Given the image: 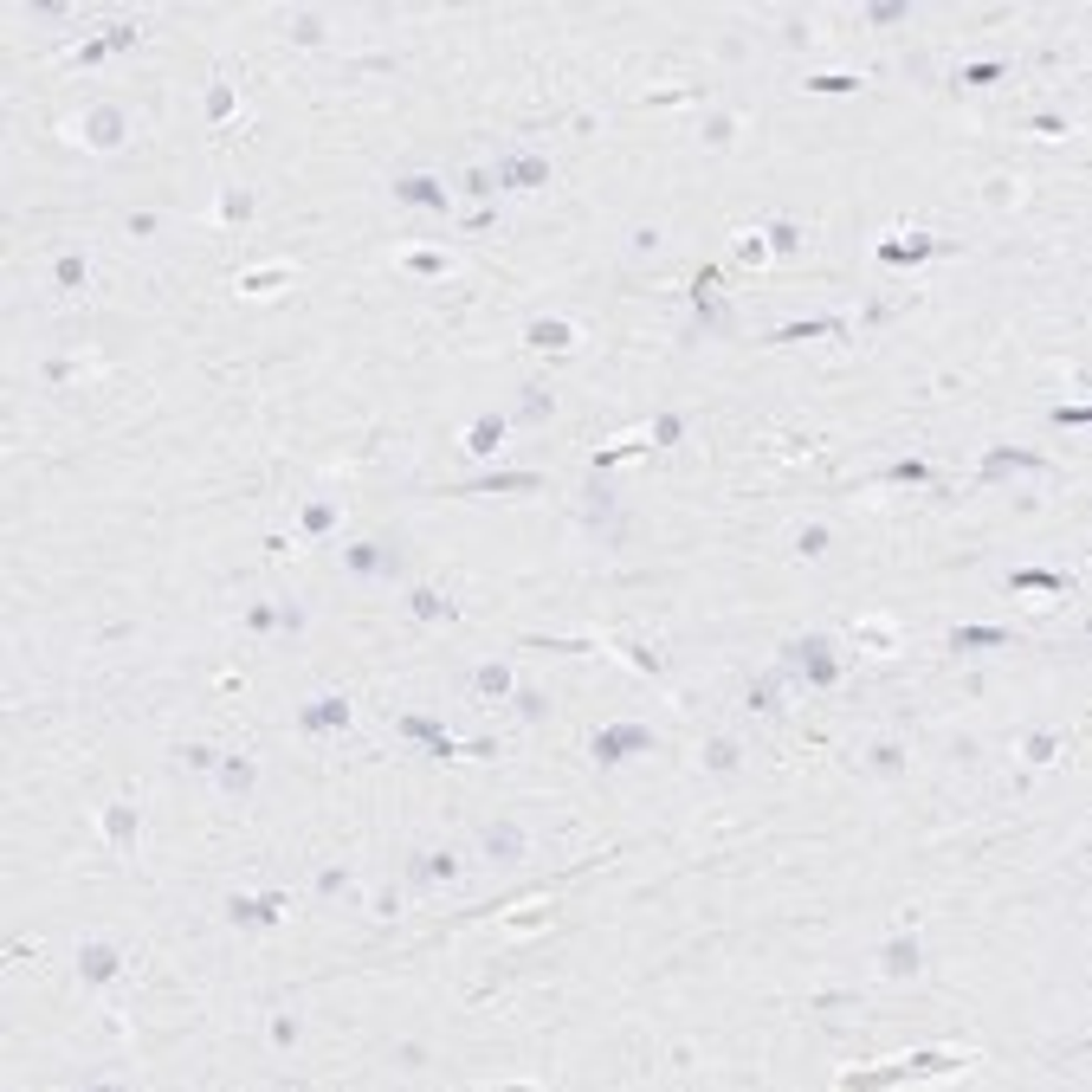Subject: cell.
I'll return each mask as SVG.
<instances>
[{
	"label": "cell",
	"mask_w": 1092,
	"mask_h": 1092,
	"mask_svg": "<svg viewBox=\"0 0 1092 1092\" xmlns=\"http://www.w3.org/2000/svg\"><path fill=\"white\" fill-rule=\"evenodd\" d=\"M782 653H788V666H796L808 686H834V679H840V660H834V646L821 634H814V640H788Z\"/></svg>",
	"instance_id": "6da1fadb"
},
{
	"label": "cell",
	"mask_w": 1092,
	"mask_h": 1092,
	"mask_svg": "<svg viewBox=\"0 0 1092 1092\" xmlns=\"http://www.w3.org/2000/svg\"><path fill=\"white\" fill-rule=\"evenodd\" d=\"M543 181H550V162H543L537 149L498 155V188H543Z\"/></svg>",
	"instance_id": "7a4b0ae2"
},
{
	"label": "cell",
	"mask_w": 1092,
	"mask_h": 1092,
	"mask_svg": "<svg viewBox=\"0 0 1092 1092\" xmlns=\"http://www.w3.org/2000/svg\"><path fill=\"white\" fill-rule=\"evenodd\" d=\"M640 750H653V730H646V724H608L602 737H595V756H602V763L640 756Z\"/></svg>",
	"instance_id": "3957f363"
},
{
	"label": "cell",
	"mask_w": 1092,
	"mask_h": 1092,
	"mask_svg": "<svg viewBox=\"0 0 1092 1092\" xmlns=\"http://www.w3.org/2000/svg\"><path fill=\"white\" fill-rule=\"evenodd\" d=\"M297 730H311V737H323V730H349V698H337V692L311 698L304 712H297Z\"/></svg>",
	"instance_id": "277c9868"
},
{
	"label": "cell",
	"mask_w": 1092,
	"mask_h": 1092,
	"mask_svg": "<svg viewBox=\"0 0 1092 1092\" xmlns=\"http://www.w3.org/2000/svg\"><path fill=\"white\" fill-rule=\"evenodd\" d=\"M692 304H698V323H704V330H730V311H724V297H718V271H712V265L698 271Z\"/></svg>",
	"instance_id": "5b68a950"
},
{
	"label": "cell",
	"mask_w": 1092,
	"mask_h": 1092,
	"mask_svg": "<svg viewBox=\"0 0 1092 1092\" xmlns=\"http://www.w3.org/2000/svg\"><path fill=\"white\" fill-rule=\"evenodd\" d=\"M343 563H349V576H395L401 569V556L388 543H356V550H343Z\"/></svg>",
	"instance_id": "8992f818"
},
{
	"label": "cell",
	"mask_w": 1092,
	"mask_h": 1092,
	"mask_svg": "<svg viewBox=\"0 0 1092 1092\" xmlns=\"http://www.w3.org/2000/svg\"><path fill=\"white\" fill-rule=\"evenodd\" d=\"M227 918H233V924H279V918H285V898H279V892H265V898H239V892H233V898H227Z\"/></svg>",
	"instance_id": "52a82bcc"
},
{
	"label": "cell",
	"mask_w": 1092,
	"mask_h": 1092,
	"mask_svg": "<svg viewBox=\"0 0 1092 1092\" xmlns=\"http://www.w3.org/2000/svg\"><path fill=\"white\" fill-rule=\"evenodd\" d=\"M395 201L427 207V213H446V188L433 181V175H407V181H395Z\"/></svg>",
	"instance_id": "ba28073f"
},
{
	"label": "cell",
	"mask_w": 1092,
	"mask_h": 1092,
	"mask_svg": "<svg viewBox=\"0 0 1092 1092\" xmlns=\"http://www.w3.org/2000/svg\"><path fill=\"white\" fill-rule=\"evenodd\" d=\"M117 970H123V957H117L111 944H78V976H85V982H111Z\"/></svg>",
	"instance_id": "9c48e42d"
},
{
	"label": "cell",
	"mask_w": 1092,
	"mask_h": 1092,
	"mask_svg": "<svg viewBox=\"0 0 1092 1092\" xmlns=\"http://www.w3.org/2000/svg\"><path fill=\"white\" fill-rule=\"evenodd\" d=\"M85 136H91V149H117V143H123V111H111V104H104V111H91V117H85Z\"/></svg>",
	"instance_id": "30bf717a"
},
{
	"label": "cell",
	"mask_w": 1092,
	"mask_h": 1092,
	"mask_svg": "<svg viewBox=\"0 0 1092 1092\" xmlns=\"http://www.w3.org/2000/svg\"><path fill=\"white\" fill-rule=\"evenodd\" d=\"M1002 472H1047V459H1041V453H1008V446H1002V453L982 459V479H1002Z\"/></svg>",
	"instance_id": "8fae6325"
},
{
	"label": "cell",
	"mask_w": 1092,
	"mask_h": 1092,
	"mask_svg": "<svg viewBox=\"0 0 1092 1092\" xmlns=\"http://www.w3.org/2000/svg\"><path fill=\"white\" fill-rule=\"evenodd\" d=\"M485 854H491V860H524V828L491 821V828H485Z\"/></svg>",
	"instance_id": "7c38bea8"
},
{
	"label": "cell",
	"mask_w": 1092,
	"mask_h": 1092,
	"mask_svg": "<svg viewBox=\"0 0 1092 1092\" xmlns=\"http://www.w3.org/2000/svg\"><path fill=\"white\" fill-rule=\"evenodd\" d=\"M401 730H407V737H421V744H433V756H459V744H453V737L433 724V718H421V712H407Z\"/></svg>",
	"instance_id": "4fadbf2b"
},
{
	"label": "cell",
	"mask_w": 1092,
	"mask_h": 1092,
	"mask_svg": "<svg viewBox=\"0 0 1092 1092\" xmlns=\"http://www.w3.org/2000/svg\"><path fill=\"white\" fill-rule=\"evenodd\" d=\"M504 446V414H479L466 427V453H498Z\"/></svg>",
	"instance_id": "5bb4252c"
},
{
	"label": "cell",
	"mask_w": 1092,
	"mask_h": 1092,
	"mask_svg": "<svg viewBox=\"0 0 1092 1092\" xmlns=\"http://www.w3.org/2000/svg\"><path fill=\"white\" fill-rule=\"evenodd\" d=\"M569 343H576V330H569L563 317H537L530 323V349H569Z\"/></svg>",
	"instance_id": "9a60e30c"
},
{
	"label": "cell",
	"mask_w": 1092,
	"mask_h": 1092,
	"mask_svg": "<svg viewBox=\"0 0 1092 1092\" xmlns=\"http://www.w3.org/2000/svg\"><path fill=\"white\" fill-rule=\"evenodd\" d=\"M950 646H957V653H976V646H1008V627H957V634H950Z\"/></svg>",
	"instance_id": "2e32d148"
},
{
	"label": "cell",
	"mask_w": 1092,
	"mask_h": 1092,
	"mask_svg": "<svg viewBox=\"0 0 1092 1092\" xmlns=\"http://www.w3.org/2000/svg\"><path fill=\"white\" fill-rule=\"evenodd\" d=\"M104 834H111L117 847H129V840H136V808L129 802H111V808H104Z\"/></svg>",
	"instance_id": "e0dca14e"
},
{
	"label": "cell",
	"mask_w": 1092,
	"mask_h": 1092,
	"mask_svg": "<svg viewBox=\"0 0 1092 1092\" xmlns=\"http://www.w3.org/2000/svg\"><path fill=\"white\" fill-rule=\"evenodd\" d=\"M886 976H918V938H892L886 944Z\"/></svg>",
	"instance_id": "ac0fdd59"
},
{
	"label": "cell",
	"mask_w": 1092,
	"mask_h": 1092,
	"mask_svg": "<svg viewBox=\"0 0 1092 1092\" xmlns=\"http://www.w3.org/2000/svg\"><path fill=\"white\" fill-rule=\"evenodd\" d=\"M459 872V860L453 854H421V866H414V886H440V879H453Z\"/></svg>",
	"instance_id": "d6986e66"
},
{
	"label": "cell",
	"mask_w": 1092,
	"mask_h": 1092,
	"mask_svg": "<svg viewBox=\"0 0 1092 1092\" xmlns=\"http://www.w3.org/2000/svg\"><path fill=\"white\" fill-rule=\"evenodd\" d=\"M924 253H938V239H924V233H912V246H898V239L879 246V259H886V265H905V259H924Z\"/></svg>",
	"instance_id": "ffe728a7"
},
{
	"label": "cell",
	"mask_w": 1092,
	"mask_h": 1092,
	"mask_svg": "<svg viewBox=\"0 0 1092 1092\" xmlns=\"http://www.w3.org/2000/svg\"><path fill=\"white\" fill-rule=\"evenodd\" d=\"M543 479L537 472H491V479H479V485H466V491H537Z\"/></svg>",
	"instance_id": "44dd1931"
},
{
	"label": "cell",
	"mask_w": 1092,
	"mask_h": 1092,
	"mask_svg": "<svg viewBox=\"0 0 1092 1092\" xmlns=\"http://www.w3.org/2000/svg\"><path fill=\"white\" fill-rule=\"evenodd\" d=\"M407 608H414L421 621H453V602H446V595H433V588H414V595H407Z\"/></svg>",
	"instance_id": "7402d4cb"
},
{
	"label": "cell",
	"mask_w": 1092,
	"mask_h": 1092,
	"mask_svg": "<svg viewBox=\"0 0 1092 1092\" xmlns=\"http://www.w3.org/2000/svg\"><path fill=\"white\" fill-rule=\"evenodd\" d=\"M253 776H259V770H253L246 756H227V763H221V788H227V796H246V788H253Z\"/></svg>",
	"instance_id": "603a6c76"
},
{
	"label": "cell",
	"mask_w": 1092,
	"mask_h": 1092,
	"mask_svg": "<svg viewBox=\"0 0 1092 1092\" xmlns=\"http://www.w3.org/2000/svg\"><path fill=\"white\" fill-rule=\"evenodd\" d=\"M808 91L814 97H847V91H860V78L854 71H821V78H808Z\"/></svg>",
	"instance_id": "cb8c5ba5"
},
{
	"label": "cell",
	"mask_w": 1092,
	"mask_h": 1092,
	"mask_svg": "<svg viewBox=\"0 0 1092 1092\" xmlns=\"http://www.w3.org/2000/svg\"><path fill=\"white\" fill-rule=\"evenodd\" d=\"M1015 588H1047V595H1067L1073 582L1054 576V569H1015Z\"/></svg>",
	"instance_id": "d4e9b609"
},
{
	"label": "cell",
	"mask_w": 1092,
	"mask_h": 1092,
	"mask_svg": "<svg viewBox=\"0 0 1092 1092\" xmlns=\"http://www.w3.org/2000/svg\"><path fill=\"white\" fill-rule=\"evenodd\" d=\"M828 330H847V323H834V317H814V323H788V330H776V343H808V337H828Z\"/></svg>",
	"instance_id": "484cf974"
},
{
	"label": "cell",
	"mask_w": 1092,
	"mask_h": 1092,
	"mask_svg": "<svg viewBox=\"0 0 1092 1092\" xmlns=\"http://www.w3.org/2000/svg\"><path fill=\"white\" fill-rule=\"evenodd\" d=\"M52 279H59V291H78V285H85V259H78V253H65L59 265H52Z\"/></svg>",
	"instance_id": "4316f807"
},
{
	"label": "cell",
	"mask_w": 1092,
	"mask_h": 1092,
	"mask_svg": "<svg viewBox=\"0 0 1092 1092\" xmlns=\"http://www.w3.org/2000/svg\"><path fill=\"white\" fill-rule=\"evenodd\" d=\"M472 686H479L485 698H504V692H511V672H504V666H479V679H472Z\"/></svg>",
	"instance_id": "83f0119b"
},
{
	"label": "cell",
	"mask_w": 1092,
	"mask_h": 1092,
	"mask_svg": "<svg viewBox=\"0 0 1092 1092\" xmlns=\"http://www.w3.org/2000/svg\"><path fill=\"white\" fill-rule=\"evenodd\" d=\"M886 479H892V485H924V479H931V466H924V459H898V466H886Z\"/></svg>",
	"instance_id": "f1b7e54d"
},
{
	"label": "cell",
	"mask_w": 1092,
	"mask_h": 1092,
	"mask_svg": "<svg viewBox=\"0 0 1092 1092\" xmlns=\"http://www.w3.org/2000/svg\"><path fill=\"white\" fill-rule=\"evenodd\" d=\"M285 279H291L285 265H265V271H246V279H239V291H271V285H285Z\"/></svg>",
	"instance_id": "f546056e"
},
{
	"label": "cell",
	"mask_w": 1092,
	"mask_h": 1092,
	"mask_svg": "<svg viewBox=\"0 0 1092 1092\" xmlns=\"http://www.w3.org/2000/svg\"><path fill=\"white\" fill-rule=\"evenodd\" d=\"M291 39H297V46H323V20H317V13H297V20H291Z\"/></svg>",
	"instance_id": "4dcf8cb0"
},
{
	"label": "cell",
	"mask_w": 1092,
	"mask_h": 1092,
	"mask_svg": "<svg viewBox=\"0 0 1092 1092\" xmlns=\"http://www.w3.org/2000/svg\"><path fill=\"white\" fill-rule=\"evenodd\" d=\"M136 39H143V26H136V20H123V26H111V33H104V52H129Z\"/></svg>",
	"instance_id": "1f68e13d"
},
{
	"label": "cell",
	"mask_w": 1092,
	"mask_h": 1092,
	"mask_svg": "<svg viewBox=\"0 0 1092 1092\" xmlns=\"http://www.w3.org/2000/svg\"><path fill=\"white\" fill-rule=\"evenodd\" d=\"M737 259H744V265H763V259H770V239H763V233H744V239H737Z\"/></svg>",
	"instance_id": "d6a6232c"
},
{
	"label": "cell",
	"mask_w": 1092,
	"mask_h": 1092,
	"mask_svg": "<svg viewBox=\"0 0 1092 1092\" xmlns=\"http://www.w3.org/2000/svg\"><path fill=\"white\" fill-rule=\"evenodd\" d=\"M872 770H879V776H898V770H905V750H898V744H879V750H872Z\"/></svg>",
	"instance_id": "836d02e7"
},
{
	"label": "cell",
	"mask_w": 1092,
	"mask_h": 1092,
	"mask_svg": "<svg viewBox=\"0 0 1092 1092\" xmlns=\"http://www.w3.org/2000/svg\"><path fill=\"white\" fill-rule=\"evenodd\" d=\"M704 763H712L718 776H730V770H737V744H724V737H718V744L704 750Z\"/></svg>",
	"instance_id": "e575fe53"
},
{
	"label": "cell",
	"mask_w": 1092,
	"mask_h": 1092,
	"mask_svg": "<svg viewBox=\"0 0 1092 1092\" xmlns=\"http://www.w3.org/2000/svg\"><path fill=\"white\" fill-rule=\"evenodd\" d=\"M796 550H802V556H821V550H828V524H808V530L796 537Z\"/></svg>",
	"instance_id": "d590c367"
},
{
	"label": "cell",
	"mask_w": 1092,
	"mask_h": 1092,
	"mask_svg": "<svg viewBox=\"0 0 1092 1092\" xmlns=\"http://www.w3.org/2000/svg\"><path fill=\"white\" fill-rule=\"evenodd\" d=\"M634 453H646V446H640V440H621V446H602V453H595V472H602V466H614V459H634Z\"/></svg>",
	"instance_id": "8d00e7d4"
},
{
	"label": "cell",
	"mask_w": 1092,
	"mask_h": 1092,
	"mask_svg": "<svg viewBox=\"0 0 1092 1092\" xmlns=\"http://www.w3.org/2000/svg\"><path fill=\"white\" fill-rule=\"evenodd\" d=\"M246 213H253V195H239V188L221 195V221H246Z\"/></svg>",
	"instance_id": "74e56055"
},
{
	"label": "cell",
	"mask_w": 1092,
	"mask_h": 1092,
	"mask_svg": "<svg viewBox=\"0 0 1092 1092\" xmlns=\"http://www.w3.org/2000/svg\"><path fill=\"white\" fill-rule=\"evenodd\" d=\"M750 712H776V679H756L750 686Z\"/></svg>",
	"instance_id": "f35d334b"
},
{
	"label": "cell",
	"mask_w": 1092,
	"mask_h": 1092,
	"mask_svg": "<svg viewBox=\"0 0 1092 1092\" xmlns=\"http://www.w3.org/2000/svg\"><path fill=\"white\" fill-rule=\"evenodd\" d=\"M207 117H213V123L233 117V91H227V85H213V91H207Z\"/></svg>",
	"instance_id": "ab89813d"
},
{
	"label": "cell",
	"mask_w": 1092,
	"mask_h": 1092,
	"mask_svg": "<svg viewBox=\"0 0 1092 1092\" xmlns=\"http://www.w3.org/2000/svg\"><path fill=\"white\" fill-rule=\"evenodd\" d=\"M679 433H686V421H679V414H660V421H653V440H660V446H672Z\"/></svg>",
	"instance_id": "60d3db41"
},
{
	"label": "cell",
	"mask_w": 1092,
	"mask_h": 1092,
	"mask_svg": "<svg viewBox=\"0 0 1092 1092\" xmlns=\"http://www.w3.org/2000/svg\"><path fill=\"white\" fill-rule=\"evenodd\" d=\"M1028 763H1054V730H1034L1028 737Z\"/></svg>",
	"instance_id": "b9f144b4"
},
{
	"label": "cell",
	"mask_w": 1092,
	"mask_h": 1092,
	"mask_svg": "<svg viewBox=\"0 0 1092 1092\" xmlns=\"http://www.w3.org/2000/svg\"><path fill=\"white\" fill-rule=\"evenodd\" d=\"M524 421H550V395L543 388H524Z\"/></svg>",
	"instance_id": "7bdbcfd3"
},
{
	"label": "cell",
	"mask_w": 1092,
	"mask_h": 1092,
	"mask_svg": "<svg viewBox=\"0 0 1092 1092\" xmlns=\"http://www.w3.org/2000/svg\"><path fill=\"white\" fill-rule=\"evenodd\" d=\"M407 271H421V279H433V271H446L440 253H407Z\"/></svg>",
	"instance_id": "ee69618b"
},
{
	"label": "cell",
	"mask_w": 1092,
	"mask_h": 1092,
	"mask_svg": "<svg viewBox=\"0 0 1092 1092\" xmlns=\"http://www.w3.org/2000/svg\"><path fill=\"white\" fill-rule=\"evenodd\" d=\"M181 763H188V770H213V763H221V756H213L207 744H188V750H181Z\"/></svg>",
	"instance_id": "f6af8a7d"
},
{
	"label": "cell",
	"mask_w": 1092,
	"mask_h": 1092,
	"mask_svg": "<svg viewBox=\"0 0 1092 1092\" xmlns=\"http://www.w3.org/2000/svg\"><path fill=\"white\" fill-rule=\"evenodd\" d=\"M763 239H770V246H776V253H796V227H788V221H776V227H770V233H763Z\"/></svg>",
	"instance_id": "bcb514c9"
},
{
	"label": "cell",
	"mask_w": 1092,
	"mask_h": 1092,
	"mask_svg": "<svg viewBox=\"0 0 1092 1092\" xmlns=\"http://www.w3.org/2000/svg\"><path fill=\"white\" fill-rule=\"evenodd\" d=\"M860 640H866V646H892V627H886V621H866Z\"/></svg>",
	"instance_id": "7dc6e473"
},
{
	"label": "cell",
	"mask_w": 1092,
	"mask_h": 1092,
	"mask_svg": "<svg viewBox=\"0 0 1092 1092\" xmlns=\"http://www.w3.org/2000/svg\"><path fill=\"white\" fill-rule=\"evenodd\" d=\"M291 1041H297V1021L279 1015V1021H271V1047H291Z\"/></svg>",
	"instance_id": "c3c4849f"
},
{
	"label": "cell",
	"mask_w": 1092,
	"mask_h": 1092,
	"mask_svg": "<svg viewBox=\"0 0 1092 1092\" xmlns=\"http://www.w3.org/2000/svg\"><path fill=\"white\" fill-rule=\"evenodd\" d=\"M866 20H872V26H892V20H905V7H898V0H886V7H872Z\"/></svg>",
	"instance_id": "681fc988"
},
{
	"label": "cell",
	"mask_w": 1092,
	"mask_h": 1092,
	"mask_svg": "<svg viewBox=\"0 0 1092 1092\" xmlns=\"http://www.w3.org/2000/svg\"><path fill=\"white\" fill-rule=\"evenodd\" d=\"M304 530H330V504H311L304 511Z\"/></svg>",
	"instance_id": "f907efd6"
},
{
	"label": "cell",
	"mask_w": 1092,
	"mask_h": 1092,
	"mask_svg": "<svg viewBox=\"0 0 1092 1092\" xmlns=\"http://www.w3.org/2000/svg\"><path fill=\"white\" fill-rule=\"evenodd\" d=\"M963 78H970V85H996V78H1002V65H970Z\"/></svg>",
	"instance_id": "816d5d0a"
},
{
	"label": "cell",
	"mask_w": 1092,
	"mask_h": 1092,
	"mask_svg": "<svg viewBox=\"0 0 1092 1092\" xmlns=\"http://www.w3.org/2000/svg\"><path fill=\"white\" fill-rule=\"evenodd\" d=\"M704 143H712V149H724V143H730V117H718L712 129H704Z\"/></svg>",
	"instance_id": "f5cc1de1"
}]
</instances>
